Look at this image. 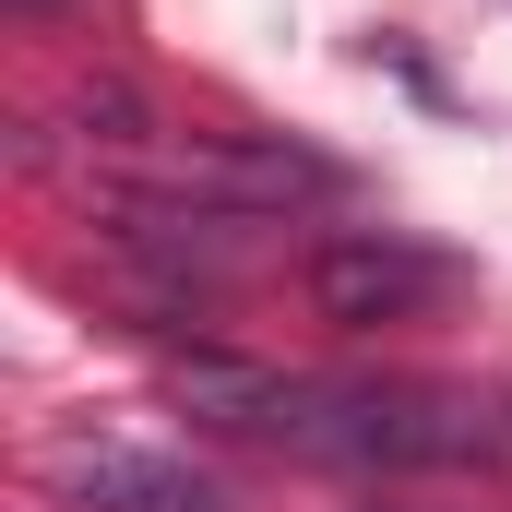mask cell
I'll list each match as a JSON object with an SVG mask.
<instances>
[{"instance_id":"3","label":"cell","mask_w":512,"mask_h":512,"mask_svg":"<svg viewBox=\"0 0 512 512\" xmlns=\"http://www.w3.org/2000/svg\"><path fill=\"white\" fill-rule=\"evenodd\" d=\"M36 489L60 512H227V477H203L191 453L120 441V429H60V441H36Z\"/></svg>"},{"instance_id":"2","label":"cell","mask_w":512,"mask_h":512,"mask_svg":"<svg viewBox=\"0 0 512 512\" xmlns=\"http://www.w3.org/2000/svg\"><path fill=\"white\" fill-rule=\"evenodd\" d=\"M453 286H465V262H453V251H429V239H405V227H346V239H322V251L298 262V298H310L334 334L429 322Z\"/></svg>"},{"instance_id":"1","label":"cell","mask_w":512,"mask_h":512,"mask_svg":"<svg viewBox=\"0 0 512 512\" xmlns=\"http://www.w3.org/2000/svg\"><path fill=\"white\" fill-rule=\"evenodd\" d=\"M286 453L346 477H465L512 465V405L477 382H310Z\"/></svg>"},{"instance_id":"4","label":"cell","mask_w":512,"mask_h":512,"mask_svg":"<svg viewBox=\"0 0 512 512\" xmlns=\"http://www.w3.org/2000/svg\"><path fill=\"white\" fill-rule=\"evenodd\" d=\"M12 12H72V0H12Z\"/></svg>"}]
</instances>
